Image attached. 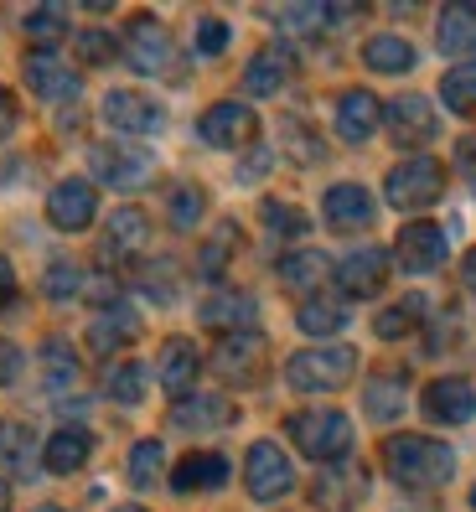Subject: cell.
<instances>
[{
  "label": "cell",
  "instance_id": "obj_3",
  "mask_svg": "<svg viewBox=\"0 0 476 512\" xmlns=\"http://www.w3.org/2000/svg\"><path fill=\"white\" fill-rule=\"evenodd\" d=\"M125 47V63L140 73V78H166V83H182V57H176V42L161 32L151 16H135L130 32L119 37Z\"/></svg>",
  "mask_w": 476,
  "mask_h": 512
},
{
  "label": "cell",
  "instance_id": "obj_36",
  "mask_svg": "<svg viewBox=\"0 0 476 512\" xmlns=\"http://www.w3.org/2000/svg\"><path fill=\"white\" fill-rule=\"evenodd\" d=\"M26 37L42 42V52H52V42L68 37V6H37V11H26Z\"/></svg>",
  "mask_w": 476,
  "mask_h": 512
},
{
  "label": "cell",
  "instance_id": "obj_51",
  "mask_svg": "<svg viewBox=\"0 0 476 512\" xmlns=\"http://www.w3.org/2000/svg\"><path fill=\"white\" fill-rule=\"evenodd\" d=\"M456 161H461V171H466V176H476V140H471V135L456 145Z\"/></svg>",
  "mask_w": 476,
  "mask_h": 512
},
{
  "label": "cell",
  "instance_id": "obj_29",
  "mask_svg": "<svg viewBox=\"0 0 476 512\" xmlns=\"http://www.w3.org/2000/svg\"><path fill=\"white\" fill-rule=\"evenodd\" d=\"M280 280L285 290H321L326 280H332V259H326L321 249H295L290 259H280Z\"/></svg>",
  "mask_w": 476,
  "mask_h": 512
},
{
  "label": "cell",
  "instance_id": "obj_57",
  "mask_svg": "<svg viewBox=\"0 0 476 512\" xmlns=\"http://www.w3.org/2000/svg\"><path fill=\"white\" fill-rule=\"evenodd\" d=\"M0 440H6V425H0Z\"/></svg>",
  "mask_w": 476,
  "mask_h": 512
},
{
  "label": "cell",
  "instance_id": "obj_1",
  "mask_svg": "<svg viewBox=\"0 0 476 512\" xmlns=\"http://www.w3.org/2000/svg\"><path fill=\"white\" fill-rule=\"evenodd\" d=\"M383 471H389L399 487L430 492V487H445V481L456 476V450L445 440H430V435H394L383 445Z\"/></svg>",
  "mask_w": 476,
  "mask_h": 512
},
{
  "label": "cell",
  "instance_id": "obj_46",
  "mask_svg": "<svg viewBox=\"0 0 476 512\" xmlns=\"http://www.w3.org/2000/svg\"><path fill=\"white\" fill-rule=\"evenodd\" d=\"M285 145L301 156V166H316V161H321V140H311L301 125H295V119H285Z\"/></svg>",
  "mask_w": 476,
  "mask_h": 512
},
{
  "label": "cell",
  "instance_id": "obj_31",
  "mask_svg": "<svg viewBox=\"0 0 476 512\" xmlns=\"http://www.w3.org/2000/svg\"><path fill=\"white\" fill-rule=\"evenodd\" d=\"M295 326H301L306 337H337L347 326V306L342 300H306V306L295 311Z\"/></svg>",
  "mask_w": 476,
  "mask_h": 512
},
{
  "label": "cell",
  "instance_id": "obj_30",
  "mask_svg": "<svg viewBox=\"0 0 476 512\" xmlns=\"http://www.w3.org/2000/svg\"><path fill=\"white\" fill-rule=\"evenodd\" d=\"M363 63L373 73H409L414 68V47L404 37H394V32H378V37L363 42Z\"/></svg>",
  "mask_w": 476,
  "mask_h": 512
},
{
  "label": "cell",
  "instance_id": "obj_14",
  "mask_svg": "<svg viewBox=\"0 0 476 512\" xmlns=\"http://www.w3.org/2000/svg\"><path fill=\"white\" fill-rule=\"evenodd\" d=\"M394 259L409 269V275H435L445 264V228L435 223H409L399 238H394Z\"/></svg>",
  "mask_w": 476,
  "mask_h": 512
},
{
  "label": "cell",
  "instance_id": "obj_38",
  "mask_svg": "<svg viewBox=\"0 0 476 512\" xmlns=\"http://www.w3.org/2000/svg\"><path fill=\"white\" fill-rule=\"evenodd\" d=\"M420 316H425V300H420V295H409V300H399V306L383 311V316L373 321V331H378L383 342H399L404 331H414V321H420Z\"/></svg>",
  "mask_w": 476,
  "mask_h": 512
},
{
  "label": "cell",
  "instance_id": "obj_17",
  "mask_svg": "<svg viewBox=\"0 0 476 512\" xmlns=\"http://www.w3.org/2000/svg\"><path fill=\"white\" fill-rule=\"evenodd\" d=\"M21 73H26V88H32L37 99H47V104H57V99H78V73H73L68 63H57L52 52H26Z\"/></svg>",
  "mask_w": 476,
  "mask_h": 512
},
{
  "label": "cell",
  "instance_id": "obj_21",
  "mask_svg": "<svg viewBox=\"0 0 476 512\" xmlns=\"http://www.w3.org/2000/svg\"><path fill=\"white\" fill-rule=\"evenodd\" d=\"M290 73H295V57L285 47H259L249 57V68H244V94L270 99V94H280V88H285Z\"/></svg>",
  "mask_w": 476,
  "mask_h": 512
},
{
  "label": "cell",
  "instance_id": "obj_4",
  "mask_svg": "<svg viewBox=\"0 0 476 512\" xmlns=\"http://www.w3.org/2000/svg\"><path fill=\"white\" fill-rule=\"evenodd\" d=\"M352 368H357L352 347H306L285 363V383L295 394H332V388L352 378Z\"/></svg>",
  "mask_w": 476,
  "mask_h": 512
},
{
  "label": "cell",
  "instance_id": "obj_11",
  "mask_svg": "<svg viewBox=\"0 0 476 512\" xmlns=\"http://www.w3.org/2000/svg\"><path fill=\"white\" fill-rule=\"evenodd\" d=\"M259 363H264V337L259 331H233V337H218L213 347V373L223 383H254L259 378Z\"/></svg>",
  "mask_w": 476,
  "mask_h": 512
},
{
  "label": "cell",
  "instance_id": "obj_25",
  "mask_svg": "<svg viewBox=\"0 0 476 512\" xmlns=\"http://www.w3.org/2000/svg\"><path fill=\"white\" fill-rule=\"evenodd\" d=\"M135 331H140V316L119 300V306H104L99 316H94V326H88V347H94L99 357H109L114 347H125V342H135Z\"/></svg>",
  "mask_w": 476,
  "mask_h": 512
},
{
  "label": "cell",
  "instance_id": "obj_35",
  "mask_svg": "<svg viewBox=\"0 0 476 512\" xmlns=\"http://www.w3.org/2000/svg\"><path fill=\"white\" fill-rule=\"evenodd\" d=\"M145 363H114L109 373H104V394L114 399V404H140L145 399Z\"/></svg>",
  "mask_w": 476,
  "mask_h": 512
},
{
  "label": "cell",
  "instance_id": "obj_13",
  "mask_svg": "<svg viewBox=\"0 0 476 512\" xmlns=\"http://www.w3.org/2000/svg\"><path fill=\"white\" fill-rule=\"evenodd\" d=\"M202 140L207 145H218V150H238V145H249L254 135H259V119H254V109L249 104H233V99H223V104H213L202 114Z\"/></svg>",
  "mask_w": 476,
  "mask_h": 512
},
{
  "label": "cell",
  "instance_id": "obj_19",
  "mask_svg": "<svg viewBox=\"0 0 476 512\" xmlns=\"http://www.w3.org/2000/svg\"><path fill=\"white\" fill-rule=\"evenodd\" d=\"M363 492H368V476H363V466H352V461H337L332 471H321L316 487H311L316 507H332V512L357 507V502H363Z\"/></svg>",
  "mask_w": 476,
  "mask_h": 512
},
{
  "label": "cell",
  "instance_id": "obj_12",
  "mask_svg": "<svg viewBox=\"0 0 476 512\" xmlns=\"http://www.w3.org/2000/svg\"><path fill=\"white\" fill-rule=\"evenodd\" d=\"M104 119L114 130H125V135H156V130H166V109L156 99L135 94V88H114V94H104Z\"/></svg>",
  "mask_w": 476,
  "mask_h": 512
},
{
  "label": "cell",
  "instance_id": "obj_52",
  "mask_svg": "<svg viewBox=\"0 0 476 512\" xmlns=\"http://www.w3.org/2000/svg\"><path fill=\"white\" fill-rule=\"evenodd\" d=\"M461 280H466V290L476 295V249L466 254V264H461Z\"/></svg>",
  "mask_w": 476,
  "mask_h": 512
},
{
  "label": "cell",
  "instance_id": "obj_6",
  "mask_svg": "<svg viewBox=\"0 0 476 512\" xmlns=\"http://www.w3.org/2000/svg\"><path fill=\"white\" fill-rule=\"evenodd\" d=\"M88 171L99 176L104 187H119V192H135L151 182V171H156V156L151 150H140V145H94L88 150Z\"/></svg>",
  "mask_w": 476,
  "mask_h": 512
},
{
  "label": "cell",
  "instance_id": "obj_37",
  "mask_svg": "<svg viewBox=\"0 0 476 512\" xmlns=\"http://www.w3.org/2000/svg\"><path fill=\"white\" fill-rule=\"evenodd\" d=\"M161 471H166V450H161V440H140L135 450H130V481L140 492H151L156 481H161Z\"/></svg>",
  "mask_w": 476,
  "mask_h": 512
},
{
  "label": "cell",
  "instance_id": "obj_33",
  "mask_svg": "<svg viewBox=\"0 0 476 512\" xmlns=\"http://www.w3.org/2000/svg\"><path fill=\"white\" fill-rule=\"evenodd\" d=\"M42 378H47V388H68V383L78 378V352H73V342H63V337H47V342H42Z\"/></svg>",
  "mask_w": 476,
  "mask_h": 512
},
{
  "label": "cell",
  "instance_id": "obj_34",
  "mask_svg": "<svg viewBox=\"0 0 476 512\" xmlns=\"http://www.w3.org/2000/svg\"><path fill=\"white\" fill-rule=\"evenodd\" d=\"M440 99L456 114H476V63H456L440 78Z\"/></svg>",
  "mask_w": 476,
  "mask_h": 512
},
{
  "label": "cell",
  "instance_id": "obj_54",
  "mask_svg": "<svg viewBox=\"0 0 476 512\" xmlns=\"http://www.w3.org/2000/svg\"><path fill=\"white\" fill-rule=\"evenodd\" d=\"M114 512H145V507H135V502H130V507H114Z\"/></svg>",
  "mask_w": 476,
  "mask_h": 512
},
{
  "label": "cell",
  "instance_id": "obj_42",
  "mask_svg": "<svg viewBox=\"0 0 476 512\" xmlns=\"http://www.w3.org/2000/svg\"><path fill=\"white\" fill-rule=\"evenodd\" d=\"M264 223H270L275 233H285V238H306V213H295V207H285V202H264Z\"/></svg>",
  "mask_w": 476,
  "mask_h": 512
},
{
  "label": "cell",
  "instance_id": "obj_44",
  "mask_svg": "<svg viewBox=\"0 0 476 512\" xmlns=\"http://www.w3.org/2000/svg\"><path fill=\"white\" fill-rule=\"evenodd\" d=\"M223 47H228V26H223L218 16H202V21H197V52H202V57H218Z\"/></svg>",
  "mask_w": 476,
  "mask_h": 512
},
{
  "label": "cell",
  "instance_id": "obj_16",
  "mask_svg": "<svg viewBox=\"0 0 476 512\" xmlns=\"http://www.w3.org/2000/svg\"><path fill=\"white\" fill-rule=\"evenodd\" d=\"M202 326H213L218 337H233V331H254L259 321V300L244 295V290H218V295H207L202 300Z\"/></svg>",
  "mask_w": 476,
  "mask_h": 512
},
{
  "label": "cell",
  "instance_id": "obj_48",
  "mask_svg": "<svg viewBox=\"0 0 476 512\" xmlns=\"http://www.w3.org/2000/svg\"><path fill=\"white\" fill-rule=\"evenodd\" d=\"M21 378V352L16 342H0V383H16Z\"/></svg>",
  "mask_w": 476,
  "mask_h": 512
},
{
  "label": "cell",
  "instance_id": "obj_5",
  "mask_svg": "<svg viewBox=\"0 0 476 512\" xmlns=\"http://www.w3.org/2000/svg\"><path fill=\"white\" fill-rule=\"evenodd\" d=\"M440 192H445V166L435 156L399 161L389 171V182H383V197H389V207H399V213H420V207H430Z\"/></svg>",
  "mask_w": 476,
  "mask_h": 512
},
{
  "label": "cell",
  "instance_id": "obj_53",
  "mask_svg": "<svg viewBox=\"0 0 476 512\" xmlns=\"http://www.w3.org/2000/svg\"><path fill=\"white\" fill-rule=\"evenodd\" d=\"M0 512H11V492H6V481H0Z\"/></svg>",
  "mask_w": 476,
  "mask_h": 512
},
{
  "label": "cell",
  "instance_id": "obj_56",
  "mask_svg": "<svg viewBox=\"0 0 476 512\" xmlns=\"http://www.w3.org/2000/svg\"><path fill=\"white\" fill-rule=\"evenodd\" d=\"M471 507H476V487H471Z\"/></svg>",
  "mask_w": 476,
  "mask_h": 512
},
{
  "label": "cell",
  "instance_id": "obj_8",
  "mask_svg": "<svg viewBox=\"0 0 476 512\" xmlns=\"http://www.w3.org/2000/svg\"><path fill=\"white\" fill-rule=\"evenodd\" d=\"M47 218H52V228H63V233H83L88 223L99 218V192H94V182H83V176L57 182L52 197H47Z\"/></svg>",
  "mask_w": 476,
  "mask_h": 512
},
{
  "label": "cell",
  "instance_id": "obj_28",
  "mask_svg": "<svg viewBox=\"0 0 476 512\" xmlns=\"http://www.w3.org/2000/svg\"><path fill=\"white\" fill-rule=\"evenodd\" d=\"M435 47L451 52V57H471L476 52V6H445L435 21Z\"/></svg>",
  "mask_w": 476,
  "mask_h": 512
},
{
  "label": "cell",
  "instance_id": "obj_7",
  "mask_svg": "<svg viewBox=\"0 0 476 512\" xmlns=\"http://www.w3.org/2000/svg\"><path fill=\"white\" fill-rule=\"evenodd\" d=\"M244 487L254 502H280L285 492H295V466L275 440H259L249 445V461H244Z\"/></svg>",
  "mask_w": 476,
  "mask_h": 512
},
{
  "label": "cell",
  "instance_id": "obj_32",
  "mask_svg": "<svg viewBox=\"0 0 476 512\" xmlns=\"http://www.w3.org/2000/svg\"><path fill=\"white\" fill-rule=\"evenodd\" d=\"M363 404H368V419H378V425L399 419V414H404V378H399V373H394V378H373L368 394H363Z\"/></svg>",
  "mask_w": 476,
  "mask_h": 512
},
{
  "label": "cell",
  "instance_id": "obj_26",
  "mask_svg": "<svg viewBox=\"0 0 476 512\" xmlns=\"http://www.w3.org/2000/svg\"><path fill=\"white\" fill-rule=\"evenodd\" d=\"M94 456V435L88 430H57L47 445H42V466L52 471V476H73V471H83V461Z\"/></svg>",
  "mask_w": 476,
  "mask_h": 512
},
{
  "label": "cell",
  "instance_id": "obj_41",
  "mask_svg": "<svg viewBox=\"0 0 476 512\" xmlns=\"http://www.w3.org/2000/svg\"><path fill=\"white\" fill-rule=\"evenodd\" d=\"M42 290H47V300H73L78 290H83V269L78 264H52L47 275H42Z\"/></svg>",
  "mask_w": 476,
  "mask_h": 512
},
{
  "label": "cell",
  "instance_id": "obj_24",
  "mask_svg": "<svg viewBox=\"0 0 476 512\" xmlns=\"http://www.w3.org/2000/svg\"><path fill=\"white\" fill-rule=\"evenodd\" d=\"M228 419H233V404L223 394H187V399H176V409H171L176 430H223Z\"/></svg>",
  "mask_w": 476,
  "mask_h": 512
},
{
  "label": "cell",
  "instance_id": "obj_50",
  "mask_svg": "<svg viewBox=\"0 0 476 512\" xmlns=\"http://www.w3.org/2000/svg\"><path fill=\"white\" fill-rule=\"evenodd\" d=\"M11 300H16V269H11L6 259H0V311H6Z\"/></svg>",
  "mask_w": 476,
  "mask_h": 512
},
{
  "label": "cell",
  "instance_id": "obj_55",
  "mask_svg": "<svg viewBox=\"0 0 476 512\" xmlns=\"http://www.w3.org/2000/svg\"><path fill=\"white\" fill-rule=\"evenodd\" d=\"M37 512H68V507H37Z\"/></svg>",
  "mask_w": 476,
  "mask_h": 512
},
{
  "label": "cell",
  "instance_id": "obj_10",
  "mask_svg": "<svg viewBox=\"0 0 476 512\" xmlns=\"http://www.w3.org/2000/svg\"><path fill=\"white\" fill-rule=\"evenodd\" d=\"M321 213H326V228H332V233H363V228H373V218H378V202H373L368 187L337 182L332 192L321 197Z\"/></svg>",
  "mask_w": 476,
  "mask_h": 512
},
{
  "label": "cell",
  "instance_id": "obj_2",
  "mask_svg": "<svg viewBox=\"0 0 476 512\" xmlns=\"http://www.w3.org/2000/svg\"><path fill=\"white\" fill-rule=\"evenodd\" d=\"M290 440L295 450H306L311 461H347L352 450V419L342 409H306V414H290Z\"/></svg>",
  "mask_w": 476,
  "mask_h": 512
},
{
  "label": "cell",
  "instance_id": "obj_15",
  "mask_svg": "<svg viewBox=\"0 0 476 512\" xmlns=\"http://www.w3.org/2000/svg\"><path fill=\"white\" fill-rule=\"evenodd\" d=\"M420 404L435 425H471L476 419V388L466 378H435L420 394Z\"/></svg>",
  "mask_w": 476,
  "mask_h": 512
},
{
  "label": "cell",
  "instance_id": "obj_45",
  "mask_svg": "<svg viewBox=\"0 0 476 512\" xmlns=\"http://www.w3.org/2000/svg\"><path fill=\"white\" fill-rule=\"evenodd\" d=\"M285 26H295V32H316L321 21H332V6H290V11H275Z\"/></svg>",
  "mask_w": 476,
  "mask_h": 512
},
{
  "label": "cell",
  "instance_id": "obj_22",
  "mask_svg": "<svg viewBox=\"0 0 476 512\" xmlns=\"http://www.w3.org/2000/svg\"><path fill=\"white\" fill-rule=\"evenodd\" d=\"M228 481V461L218 450H192V456L171 471V492H218Z\"/></svg>",
  "mask_w": 476,
  "mask_h": 512
},
{
  "label": "cell",
  "instance_id": "obj_18",
  "mask_svg": "<svg viewBox=\"0 0 476 512\" xmlns=\"http://www.w3.org/2000/svg\"><path fill=\"white\" fill-rule=\"evenodd\" d=\"M378 125H383V104L368 94V88H347V94L337 99V135H342L347 145L373 140Z\"/></svg>",
  "mask_w": 476,
  "mask_h": 512
},
{
  "label": "cell",
  "instance_id": "obj_23",
  "mask_svg": "<svg viewBox=\"0 0 476 512\" xmlns=\"http://www.w3.org/2000/svg\"><path fill=\"white\" fill-rule=\"evenodd\" d=\"M161 388H166V394H176V399H182L187 394V388L197 383V373H202V357H197V347L187 342V337H171L166 347H161Z\"/></svg>",
  "mask_w": 476,
  "mask_h": 512
},
{
  "label": "cell",
  "instance_id": "obj_27",
  "mask_svg": "<svg viewBox=\"0 0 476 512\" xmlns=\"http://www.w3.org/2000/svg\"><path fill=\"white\" fill-rule=\"evenodd\" d=\"M145 238H151V223H145L140 207H119L104 228V259H130L145 249Z\"/></svg>",
  "mask_w": 476,
  "mask_h": 512
},
{
  "label": "cell",
  "instance_id": "obj_9",
  "mask_svg": "<svg viewBox=\"0 0 476 512\" xmlns=\"http://www.w3.org/2000/svg\"><path fill=\"white\" fill-rule=\"evenodd\" d=\"M383 125H389V140H394V145L414 150V145H430V140H435L440 119H435L430 99H420V94H399L389 109H383Z\"/></svg>",
  "mask_w": 476,
  "mask_h": 512
},
{
  "label": "cell",
  "instance_id": "obj_49",
  "mask_svg": "<svg viewBox=\"0 0 476 512\" xmlns=\"http://www.w3.org/2000/svg\"><path fill=\"white\" fill-rule=\"evenodd\" d=\"M16 119H21V109H16V99L6 94V88H0V140H6V135L16 130Z\"/></svg>",
  "mask_w": 476,
  "mask_h": 512
},
{
  "label": "cell",
  "instance_id": "obj_47",
  "mask_svg": "<svg viewBox=\"0 0 476 512\" xmlns=\"http://www.w3.org/2000/svg\"><path fill=\"white\" fill-rule=\"evenodd\" d=\"M140 285H145V295H151V300H171V295H176V290H171V264H151V269L140 275Z\"/></svg>",
  "mask_w": 476,
  "mask_h": 512
},
{
  "label": "cell",
  "instance_id": "obj_20",
  "mask_svg": "<svg viewBox=\"0 0 476 512\" xmlns=\"http://www.w3.org/2000/svg\"><path fill=\"white\" fill-rule=\"evenodd\" d=\"M383 280H389V254L383 249H352L342 264H337V285L347 290V295H378L383 290Z\"/></svg>",
  "mask_w": 476,
  "mask_h": 512
},
{
  "label": "cell",
  "instance_id": "obj_39",
  "mask_svg": "<svg viewBox=\"0 0 476 512\" xmlns=\"http://www.w3.org/2000/svg\"><path fill=\"white\" fill-rule=\"evenodd\" d=\"M166 218H171V228H197V218H202V192H197L192 182L171 187V197H166Z\"/></svg>",
  "mask_w": 476,
  "mask_h": 512
},
{
  "label": "cell",
  "instance_id": "obj_40",
  "mask_svg": "<svg viewBox=\"0 0 476 512\" xmlns=\"http://www.w3.org/2000/svg\"><path fill=\"white\" fill-rule=\"evenodd\" d=\"M114 52H119V37L114 32H99V26H88V32H78V57L88 68H104L114 63Z\"/></svg>",
  "mask_w": 476,
  "mask_h": 512
},
{
  "label": "cell",
  "instance_id": "obj_43",
  "mask_svg": "<svg viewBox=\"0 0 476 512\" xmlns=\"http://www.w3.org/2000/svg\"><path fill=\"white\" fill-rule=\"evenodd\" d=\"M0 445H11V450H6V466H11L16 476H32V430L16 425V430H6V440H0Z\"/></svg>",
  "mask_w": 476,
  "mask_h": 512
}]
</instances>
